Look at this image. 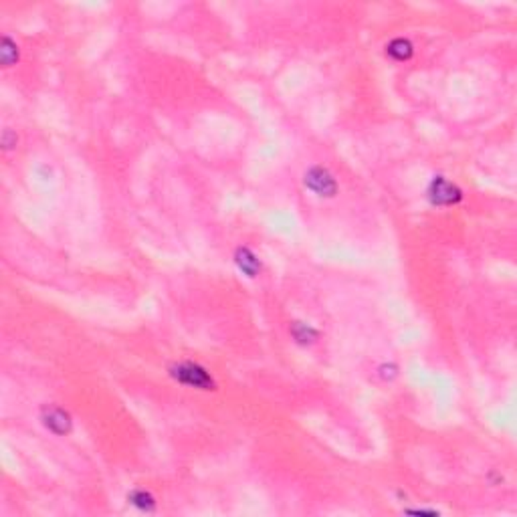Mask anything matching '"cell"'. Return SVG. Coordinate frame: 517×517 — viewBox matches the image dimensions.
Instances as JSON below:
<instances>
[{
    "instance_id": "cell-1",
    "label": "cell",
    "mask_w": 517,
    "mask_h": 517,
    "mask_svg": "<svg viewBox=\"0 0 517 517\" xmlns=\"http://www.w3.org/2000/svg\"><path fill=\"white\" fill-rule=\"evenodd\" d=\"M174 378L180 380L182 384L186 386H194V388H203V390H210L214 386L212 384V378L208 376L207 372L194 364H178L174 370H172Z\"/></svg>"
},
{
    "instance_id": "cell-2",
    "label": "cell",
    "mask_w": 517,
    "mask_h": 517,
    "mask_svg": "<svg viewBox=\"0 0 517 517\" xmlns=\"http://www.w3.org/2000/svg\"><path fill=\"white\" fill-rule=\"evenodd\" d=\"M306 184L310 186L311 190H315L317 194H321V196H332L336 192V182L321 168L311 170L310 174H308V178H306Z\"/></svg>"
},
{
    "instance_id": "cell-3",
    "label": "cell",
    "mask_w": 517,
    "mask_h": 517,
    "mask_svg": "<svg viewBox=\"0 0 517 517\" xmlns=\"http://www.w3.org/2000/svg\"><path fill=\"white\" fill-rule=\"evenodd\" d=\"M433 198L435 203H440V205H451L459 198V192L455 186H451L449 182L444 180H435V192H433Z\"/></svg>"
}]
</instances>
